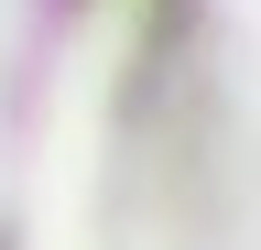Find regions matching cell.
Listing matches in <instances>:
<instances>
[{"label":"cell","mask_w":261,"mask_h":250,"mask_svg":"<svg viewBox=\"0 0 261 250\" xmlns=\"http://www.w3.org/2000/svg\"><path fill=\"white\" fill-rule=\"evenodd\" d=\"M44 250H261V0H120L65 87Z\"/></svg>","instance_id":"1"}]
</instances>
